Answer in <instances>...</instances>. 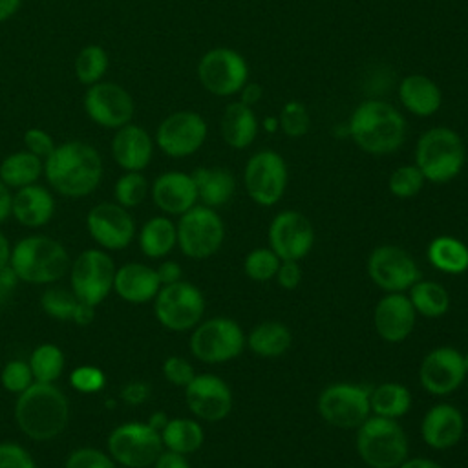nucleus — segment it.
I'll return each mask as SVG.
<instances>
[{"label":"nucleus","mask_w":468,"mask_h":468,"mask_svg":"<svg viewBox=\"0 0 468 468\" xmlns=\"http://www.w3.org/2000/svg\"><path fill=\"white\" fill-rule=\"evenodd\" d=\"M289 183L287 163L274 150H260L252 154L243 170V185L249 197L260 207L276 205Z\"/></svg>","instance_id":"obj_13"},{"label":"nucleus","mask_w":468,"mask_h":468,"mask_svg":"<svg viewBox=\"0 0 468 468\" xmlns=\"http://www.w3.org/2000/svg\"><path fill=\"white\" fill-rule=\"evenodd\" d=\"M406 119L389 102L366 99L355 106L347 121V135L366 154L388 155L406 141Z\"/></svg>","instance_id":"obj_2"},{"label":"nucleus","mask_w":468,"mask_h":468,"mask_svg":"<svg viewBox=\"0 0 468 468\" xmlns=\"http://www.w3.org/2000/svg\"><path fill=\"white\" fill-rule=\"evenodd\" d=\"M154 137L135 122L117 128L110 143L113 161L124 172H143L154 157Z\"/></svg>","instance_id":"obj_23"},{"label":"nucleus","mask_w":468,"mask_h":468,"mask_svg":"<svg viewBox=\"0 0 468 468\" xmlns=\"http://www.w3.org/2000/svg\"><path fill=\"white\" fill-rule=\"evenodd\" d=\"M44 174V161L24 150L5 155L0 163V179L13 190L33 185Z\"/></svg>","instance_id":"obj_33"},{"label":"nucleus","mask_w":468,"mask_h":468,"mask_svg":"<svg viewBox=\"0 0 468 468\" xmlns=\"http://www.w3.org/2000/svg\"><path fill=\"white\" fill-rule=\"evenodd\" d=\"M369 408L377 417L400 419L411 408V393L400 382H382L369 391Z\"/></svg>","instance_id":"obj_36"},{"label":"nucleus","mask_w":468,"mask_h":468,"mask_svg":"<svg viewBox=\"0 0 468 468\" xmlns=\"http://www.w3.org/2000/svg\"><path fill=\"white\" fill-rule=\"evenodd\" d=\"M77 305L79 298L73 291H66L62 287H49L40 296V307L55 320H73Z\"/></svg>","instance_id":"obj_43"},{"label":"nucleus","mask_w":468,"mask_h":468,"mask_svg":"<svg viewBox=\"0 0 468 468\" xmlns=\"http://www.w3.org/2000/svg\"><path fill=\"white\" fill-rule=\"evenodd\" d=\"M163 375L170 384L185 388L196 377V371L186 358L172 355L163 362Z\"/></svg>","instance_id":"obj_49"},{"label":"nucleus","mask_w":468,"mask_h":468,"mask_svg":"<svg viewBox=\"0 0 468 468\" xmlns=\"http://www.w3.org/2000/svg\"><path fill=\"white\" fill-rule=\"evenodd\" d=\"M18 282H20L18 276L15 274V271L9 265L0 271V305H4L11 298Z\"/></svg>","instance_id":"obj_54"},{"label":"nucleus","mask_w":468,"mask_h":468,"mask_svg":"<svg viewBox=\"0 0 468 468\" xmlns=\"http://www.w3.org/2000/svg\"><path fill=\"white\" fill-rule=\"evenodd\" d=\"M177 245L181 252L192 260H207L214 256L225 239V223L216 208L194 205L179 216L176 225Z\"/></svg>","instance_id":"obj_9"},{"label":"nucleus","mask_w":468,"mask_h":468,"mask_svg":"<svg viewBox=\"0 0 468 468\" xmlns=\"http://www.w3.org/2000/svg\"><path fill=\"white\" fill-rule=\"evenodd\" d=\"M415 320L417 313L404 292H386L373 311L375 331L389 344L406 340L415 327Z\"/></svg>","instance_id":"obj_22"},{"label":"nucleus","mask_w":468,"mask_h":468,"mask_svg":"<svg viewBox=\"0 0 468 468\" xmlns=\"http://www.w3.org/2000/svg\"><path fill=\"white\" fill-rule=\"evenodd\" d=\"M69 256L64 245L49 236H26L11 247L9 267L20 282L53 283L69 271Z\"/></svg>","instance_id":"obj_4"},{"label":"nucleus","mask_w":468,"mask_h":468,"mask_svg":"<svg viewBox=\"0 0 468 468\" xmlns=\"http://www.w3.org/2000/svg\"><path fill=\"white\" fill-rule=\"evenodd\" d=\"M424 183H426V179L415 163L400 165L391 172V176L388 179V188L395 197L410 199V197H415L422 190Z\"/></svg>","instance_id":"obj_42"},{"label":"nucleus","mask_w":468,"mask_h":468,"mask_svg":"<svg viewBox=\"0 0 468 468\" xmlns=\"http://www.w3.org/2000/svg\"><path fill=\"white\" fill-rule=\"evenodd\" d=\"M163 450L161 433L148 422H124L108 435V453L121 468H148Z\"/></svg>","instance_id":"obj_11"},{"label":"nucleus","mask_w":468,"mask_h":468,"mask_svg":"<svg viewBox=\"0 0 468 468\" xmlns=\"http://www.w3.org/2000/svg\"><path fill=\"white\" fill-rule=\"evenodd\" d=\"M185 400L192 415L207 422H219L232 410V391L229 384L212 373L196 375L185 386Z\"/></svg>","instance_id":"obj_21"},{"label":"nucleus","mask_w":468,"mask_h":468,"mask_svg":"<svg viewBox=\"0 0 468 468\" xmlns=\"http://www.w3.org/2000/svg\"><path fill=\"white\" fill-rule=\"evenodd\" d=\"M269 247L283 260L300 261L314 245V229L307 216L298 210L278 212L269 225Z\"/></svg>","instance_id":"obj_18"},{"label":"nucleus","mask_w":468,"mask_h":468,"mask_svg":"<svg viewBox=\"0 0 468 468\" xmlns=\"http://www.w3.org/2000/svg\"><path fill=\"white\" fill-rule=\"evenodd\" d=\"M428 261L444 274H463L468 271V247L453 236H437L426 250Z\"/></svg>","instance_id":"obj_34"},{"label":"nucleus","mask_w":468,"mask_h":468,"mask_svg":"<svg viewBox=\"0 0 468 468\" xmlns=\"http://www.w3.org/2000/svg\"><path fill=\"white\" fill-rule=\"evenodd\" d=\"M152 466L154 468H190L186 455L172 450H163Z\"/></svg>","instance_id":"obj_55"},{"label":"nucleus","mask_w":468,"mask_h":468,"mask_svg":"<svg viewBox=\"0 0 468 468\" xmlns=\"http://www.w3.org/2000/svg\"><path fill=\"white\" fill-rule=\"evenodd\" d=\"M148 397H150V386H148L146 382H141V380L128 382V384L122 388V391H121V399H122L126 404H132V406L143 404Z\"/></svg>","instance_id":"obj_52"},{"label":"nucleus","mask_w":468,"mask_h":468,"mask_svg":"<svg viewBox=\"0 0 468 468\" xmlns=\"http://www.w3.org/2000/svg\"><path fill=\"white\" fill-rule=\"evenodd\" d=\"M399 101L415 117H431L442 106L439 84L424 73H410L399 84Z\"/></svg>","instance_id":"obj_27"},{"label":"nucleus","mask_w":468,"mask_h":468,"mask_svg":"<svg viewBox=\"0 0 468 468\" xmlns=\"http://www.w3.org/2000/svg\"><path fill=\"white\" fill-rule=\"evenodd\" d=\"M280 261L282 260L271 247H258L247 252L243 260V271L254 282H269L276 276Z\"/></svg>","instance_id":"obj_41"},{"label":"nucleus","mask_w":468,"mask_h":468,"mask_svg":"<svg viewBox=\"0 0 468 468\" xmlns=\"http://www.w3.org/2000/svg\"><path fill=\"white\" fill-rule=\"evenodd\" d=\"M197 201L210 208L227 205L236 192L234 174L221 166H199L192 172Z\"/></svg>","instance_id":"obj_30"},{"label":"nucleus","mask_w":468,"mask_h":468,"mask_svg":"<svg viewBox=\"0 0 468 468\" xmlns=\"http://www.w3.org/2000/svg\"><path fill=\"white\" fill-rule=\"evenodd\" d=\"M22 5V0H0V24L13 18Z\"/></svg>","instance_id":"obj_60"},{"label":"nucleus","mask_w":468,"mask_h":468,"mask_svg":"<svg viewBox=\"0 0 468 468\" xmlns=\"http://www.w3.org/2000/svg\"><path fill=\"white\" fill-rule=\"evenodd\" d=\"M397 468H442V466L428 457H411V459L406 457Z\"/></svg>","instance_id":"obj_59"},{"label":"nucleus","mask_w":468,"mask_h":468,"mask_svg":"<svg viewBox=\"0 0 468 468\" xmlns=\"http://www.w3.org/2000/svg\"><path fill=\"white\" fill-rule=\"evenodd\" d=\"M208 124L194 110H177L168 113L155 130L154 143L168 157L183 159L194 155L207 141Z\"/></svg>","instance_id":"obj_14"},{"label":"nucleus","mask_w":468,"mask_h":468,"mask_svg":"<svg viewBox=\"0 0 468 468\" xmlns=\"http://www.w3.org/2000/svg\"><path fill=\"white\" fill-rule=\"evenodd\" d=\"M166 422H168V417H166L163 411H155V413H152L150 419H148V424H150L154 430H157L159 433H161V430L165 428Z\"/></svg>","instance_id":"obj_62"},{"label":"nucleus","mask_w":468,"mask_h":468,"mask_svg":"<svg viewBox=\"0 0 468 468\" xmlns=\"http://www.w3.org/2000/svg\"><path fill=\"white\" fill-rule=\"evenodd\" d=\"M241 325L225 316L199 322L190 335V353L205 364H223L234 360L247 347Z\"/></svg>","instance_id":"obj_7"},{"label":"nucleus","mask_w":468,"mask_h":468,"mask_svg":"<svg viewBox=\"0 0 468 468\" xmlns=\"http://www.w3.org/2000/svg\"><path fill=\"white\" fill-rule=\"evenodd\" d=\"M247 347L265 358H276L282 356L292 344V335L289 327L282 322H261L250 329L247 335Z\"/></svg>","instance_id":"obj_31"},{"label":"nucleus","mask_w":468,"mask_h":468,"mask_svg":"<svg viewBox=\"0 0 468 468\" xmlns=\"http://www.w3.org/2000/svg\"><path fill=\"white\" fill-rule=\"evenodd\" d=\"M408 291L415 313L424 318H441L450 309V294L439 282L417 280Z\"/></svg>","instance_id":"obj_37"},{"label":"nucleus","mask_w":468,"mask_h":468,"mask_svg":"<svg viewBox=\"0 0 468 468\" xmlns=\"http://www.w3.org/2000/svg\"><path fill=\"white\" fill-rule=\"evenodd\" d=\"M219 130L227 146L234 150H243L254 143L260 130V121L252 106L236 101L225 106L219 121Z\"/></svg>","instance_id":"obj_29"},{"label":"nucleus","mask_w":468,"mask_h":468,"mask_svg":"<svg viewBox=\"0 0 468 468\" xmlns=\"http://www.w3.org/2000/svg\"><path fill=\"white\" fill-rule=\"evenodd\" d=\"M0 382L5 388V391L20 395L35 382V378H33L31 367L26 360L13 358L4 366V369L0 373Z\"/></svg>","instance_id":"obj_45"},{"label":"nucleus","mask_w":468,"mask_h":468,"mask_svg":"<svg viewBox=\"0 0 468 468\" xmlns=\"http://www.w3.org/2000/svg\"><path fill=\"white\" fill-rule=\"evenodd\" d=\"M369 391V388L351 382L329 384L320 391L316 410L335 428H358L371 415Z\"/></svg>","instance_id":"obj_12"},{"label":"nucleus","mask_w":468,"mask_h":468,"mask_svg":"<svg viewBox=\"0 0 468 468\" xmlns=\"http://www.w3.org/2000/svg\"><path fill=\"white\" fill-rule=\"evenodd\" d=\"M9 258H11V245L4 236V232L0 230V271L9 265Z\"/></svg>","instance_id":"obj_61"},{"label":"nucleus","mask_w":468,"mask_h":468,"mask_svg":"<svg viewBox=\"0 0 468 468\" xmlns=\"http://www.w3.org/2000/svg\"><path fill=\"white\" fill-rule=\"evenodd\" d=\"M177 245L176 223L166 216L150 218L139 230L141 252L152 260L163 258Z\"/></svg>","instance_id":"obj_32"},{"label":"nucleus","mask_w":468,"mask_h":468,"mask_svg":"<svg viewBox=\"0 0 468 468\" xmlns=\"http://www.w3.org/2000/svg\"><path fill=\"white\" fill-rule=\"evenodd\" d=\"M22 143H24V148L27 152L35 154L42 161H46L53 154V150L57 148V143L51 137V133L46 132L44 128H38V126L27 128L22 135Z\"/></svg>","instance_id":"obj_48"},{"label":"nucleus","mask_w":468,"mask_h":468,"mask_svg":"<svg viewBox=\"0 0 468 468\" xmlns=\"http://www.w3.org/2000/svg\"><path fill=\"white\" fill-rule=\"evenodd\" d=\"M260 126L265 130V132H269V133H274V132H278L280 130V121H278V115H267L261 122H260Z\"/></svg>","instance_id":"obj_63"},{"label":"nucleus","mask_w":468,"mask_h":468,"mask_svg":"<svg viewBox=\"0 0 468 468\" xmlns=\"http://www.w3.org/2000/svg\"><path fill=\"white\" fill-rule=\"evenodd\" d=\"M150 194L155 207L170 216H181L197 205V190L192 174L181 170L159 174L150 186Z\"/></svg>","instance_id":"obj_24"},{"label":"nucleus","mask_w":468,"mask_h":468,"mask_svg":"<svg viewBox=\"0 0 468 468\" xmlns=\"http://www.w3.org/2000/svg\"><path fill=\"white\" fill-rule=\"evenodd\" d=\"M69 384L73 386L75 391L91 395V393H97V391H101L104 388L106 375L97 366H79V367H75L71 371Z\"/></svg>","instance_id":"obj_47"},{"label":"nucleus","mask_w":468,"mask_h":468,"mask_svg":"<svg viewBox=\"0 0 468 468\" xmlns=\"http://www.w3.org/2000/svg\"><path fill=\"white\" fill-rule=\"evenodd\" d=\"M104 165L99 150L80 139L57 144L44 161V176L49 186L66 197L91 194L102 179Z\"/></svg>","instance_id":"obj_1"},{"label":"nucleus","mask_w":468,"mask_h":468,"mask_svg":"<svg viewBox=\"0 0 468 468\" xmlns=\"http://www.w3.org/2000/svg\"><path fill=\"white\" fill-rule=\"evenodd\" d=\"M82 108L91 122L108 130H117L132 122L135 113L132 93L124 86L110 80L88 86L82 97Z\"/></svg>","instance_id":"obj_16"},{"label":"nucleus","mask_w":468,"mask_h":468,"mask_svg":"<svg viewBox=\"0 0 468 468\" xmlns=\"http://www.w3.org/2000/svg\"><path fill=\"white\" fill-rule=\"evenodd\" d=\"M238 95H239V101L243 104L254 108L261 101V97H263V88L258 82H247Z\"/></svg>","instance_id":"obj_56"},{"label":"nucleus","mask_w":468,"mask_h":468,"mask_svg":"<svg viewBox=\"0 0 468 468\" xmlns=\"http://www.w3.org/2000/svg\"><path fill=\"white\" fill-rule=\"evenodd\" d=\"M115 263L102 249L82 250L69 265V282L73 294L97 307L113 289Z\"/></svg>","instance_id":"obj_15"},{"label":"nucleus","mask_w":468,"mask_h":468,"mask_svg":"<svg viewBox=\"0 0 468 468\" xmlns=\"http://www.w3.org/2000/svg\"><path fill=\"white\" fill-rule=\"evenodd\" d=\"M16 397L15 420L29 439L49 441L68 426L69 402L53 382H33Z\"/></svg>","instance_id":"obj_3"},{"label":"nucleus","mask_w":468,"mask_h":468,"mask_svg":"<svg viewBox=\"0 0 468 468\" xmlns=\"http://www.w3.org/2000/svg\"><path fill=\"white\" fill-rule=\"evenodd\" d=\"M35 382H53L62 375L64 353L55 344H40L31 351L27 360Z\"/></svg>","instance_id":"obj_39"},{"label":"nucleus","mask_w":468,"mask_h":468,"mask_svg":"<svg viewBox=\"0 0 468 468\" xmlns=\"http://www.w3.org/2000/svg\"><path fill=\"white\" fill-rule=\"evenodd\" d=\"M366 271L371 282L386 292H404L420 280L415 260L397 245L375 247L367 256Z\"/></svg>","instance_id":"obj_17"},{"label":"nucleus","mask_w":468,"mask_h":468,"mask_svg":"<svg viewBox=\"0 0 468 468\" xmlns=\"http://www.w3.org/2000/svg\"><path fill=\"white\" fill-rule=\"evenodd\" d=\"M161 289V282L157 278L155 269L144 263H124L115 271L113 291L119 298L128 303H146L155 298Z\"/></svg>","instance_id":"obj_26"},{"label":"nucleus","mask_w":468,"mask_h":468,"mask_svg":"<svg viewBox=\"0 0 468 468\" xmlns=\"http://www.w3.org/2000/svg\"><path fill=\"white\" fill-rule=\"evenodd\" d=\"M86 227L93 241L106 250H121L128 247L135 234L132 214L115 201L95 205L86 216Z\"/></svg>","instance_id":"obj_20"},{"label":"nucleus","mask_w":468,"mask_h":468,"mask_svg":"<svg viewBox=\"0 0 468 468\" xmlns=\"http://www.w3.org/2000/svg\"><path fill=\"white\" fill-rule=\"evenodd\" d=\"M464 161V143L453 128L433 126L420 133L415 146V165L426 181L442 185L455 179Z\"/></svg>","instance_id":"obj_5"},{"label":"nucleus","mask_w":468,"mask_h":468,"mask_svg":"<svg viewBox=\"0 0 468 468\" xmlns=\"http://www.w3.org/2000/svg\"><path fill=\"white\" fill-rule=\"evenodd\" d=\"M110 68L108 51L99 44H86L79 49L73 60V73L82 86L97 84L104 79Z\"/></svg>","instance_id":"obj_38"},{"label":"nucleus","mask_w":468,"mask_h":468,"mask_svg":"<svg viewBox=\"0 0 468 468\" xmlns=\"http://www.w3.org/2000/svg\"><path fill=\"white\" fill-rule=\"evenodd\" d=\"M161 441L166 450L188 455L203 446L205 431L196 419L174 417L161 430Z\"/></svg>","instance_id":"obj_35"},{"label":"nucleus","mask_w":468,"mask_h":468,"mask_svg":"<svg viewBox=\"0 0 468 468\" xmlns=\"http://www.w3.org/2000/svg\"><path fill=\"white\" fill-rule=\"evenodd\" d=\"M0 468H37L31 453L18 442H0Z\"/></svg>","instance_id":"obj_50"},{"label":"nucleus","mask_w":468,"mask_h":468,"mask_svg":"<svg viewBox=\"0 0 468 468\" xmlns=\"http://www.w3.org/2000/svg\"><path fill=\"white\" fill-rule=\"evenodd\" d=\"M11 210H13V192L0 179V223L11 216Z\"/></svg>","instance_id":"obj_57"},{"label":"nucleus","mask_w":468,"mask_h":468,"mask_svg":"<svg viewBox=\"0 0 468 468\" xmlns=\"http://www.w3.org/2000/svg\"><path fill=\"white\" fill-rule=\"evenodd\" d=\"M463 360H464V367H466V373H468V351L463 355Z\"/></svg>","instance_id":"obj_64"},{"label":"nucleus","mask_w":468,"mask_h":468,"mask_svg":"<svg viewBox=\"0 0 468 468\" xmlns=\"http://www.w3.org/2000/svg\"><path fill=\"white\" fill-rule=\"evenodd\" d=\"M466 375L463 353L450 346H441L426 353L419 367L420 386L435 397H444L457 391Z\"/></svg>","instance_id":"obj_19"},{"label":"nucleus","mask_w":468,"mask_h":468,"mask_svg":"<svg viewBox=\"0 0 468 468\" xmlns=\"http://www.w3.org/2000/svg\"><path fill=\"white\" fill-rule=\"evenodd\" d=\"M278 121H280V132H283L287 137H292V139L303 137L311 128L309 110L300 101H287L278 113Z\"/></svg>","instance_id":"obj_44"},{"label":"nucleus","mask_w":468,"mask_h":468,"mask_svg":"<svg viewBox=\"0 0 468 468\" xmlns=\"http://www.w3.org/2000/svg\"><path fill=\"white\" fill-rule=\"evenodd\" d=\"M157 272V278L161 282V285H170V283H176L181 280L183 272H181V265L174 260H165L159 263V267L155 269Z\"/></svg>","instance_id":"obj_53"},{"label":"nucleus","mask_w":468,"mask_h":468,"mask_svg":"<svg viewBox=\"0 0 468 468\" xmlns=\"http://www.w3.org/2000/svg\"><path fill=\"white\" fill-rule=\"evenodd\" d=\"M196 75L205 91L216 97H232L249 82V64L239 51L218 46L201 55Z\"/></svg>","instance_id":"obj_8"},{"label":"nucleus","mask_w":468,"mask_h":468,"mask_svg":"<svg viewBox=\"0 0 468 468\" xmlns=\"http://www.w3.org/2000/svg\"><path fill=\"white\" fill-rule=\"evenodd\" d=\"M64 468H119V464L110 453L93 446H82L68 455Z\"/></svg>","instance_id":"obj_46"},{"label":"nucleus","mask_w":468,"mask_h":468,"mask_svg":"<svg viewBox=\"0 0 468 468\" xmlns=\"http://www.w3.org/2000/svg\"><path fill=\"white\" fill-rule=\"evenodd\" d=\"M356 452L369 468H397L408 457V437L395 419L369 415L356 428Z\"/></svg>","instance_id":"obj_6"},{"label":"nucleus","mask_w":468,"mask_h":468,"mask_svg":"<svg viewBox=\"0 0 468 468\" xmlns=\"http://www.w3.org/2000/svg\"><path fill=\"white\" fill-rule=\"evenodd\" d=\"M276 282L285 291H294L302 282V267L300 261L294 260H283L280 261V267L276 271Z\"/></svg>","instance_id":"obj_51"},{"label":"nucleus","mask_w":468,"mask_h":468,"mask_svg":"<svg viewBox=\"0 0 468 468\" xmlns=\"http://www.w3.org/2000/svg\"><path fill=\"white\" fill-rule=\"evenodd\" d=\"M93 316H95V307L79 300V305L75 309V314H73L71 322H75L79 325H88L93 320Z\"/></svg>","instance_id":"obj_58"},{"label":"nucleus","mask_w":468,"mask_h":468,"mask_svg":"<svg viewBox=\"0 0 468 468\" xmlns=\"http://www.w3.org/2000/svg\"><path fill=\"white\" fill-rule=\"evenodd\" d=\"M154 313L165 329L176 333L188 331L203 318L205 296L194 283L185 280L161 285L154 298Z\"/></svg>","instance_id":"obj_10"},{"label":"nucleus","mask_w":468,"mask_h":468,"mask_svg":"<svg viewBox=\"0 0 468 468\" xmlns=\"http://www.w3.org/2000/svg\"><path fill=\"white\" fill-rule=\"evenodd\" d=\"M464 433L463 413L446 402L431 406L420 420L422 441L433 450L453 448Z\"/></svg>","instance_id":"obj_25"},{"label":"nucleus","mask_w":468,"mask_h":468,"mask_svg":"<svg viewBox=\"0 0 468 468\" xmlns=\"http://www.w3.org/2000/svg\"><path fill=\"white\" fill-rule=\"evenodd\" d=\"M150 192L148 179L143 172H124L113 185V197L124 208H133L141 205Z\"/></svg>","instance_id":"obj_40"},{"label":"nucleus","mask_w":468,"mask_h":468,"mask_svg":"<svg viewBox=\"0 0 468 468\" xmlns=\"http://www.w3.org/2000/svg\"><path fill=\"white\" fill-rule=\"evenodd\" d=\"M53 212L55 197L46 186L33 183L15 190L11 216H15L20 225L29 229L44 227L53 218Z\"/></svg>","instance_id":"obj_28"}]
</instances>
